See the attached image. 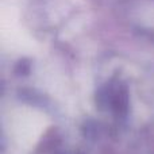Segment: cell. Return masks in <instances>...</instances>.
I'll use <instances>...</instances> for the list:
<instances>
[{
	"label": "cell",
	"mask_w": 154,
	"mask_h": 154,
	"mask_svg": "<svg viewBox=\"0 0 154 154\" xmlns=\"http://www.w3.org/2000/svg\"><path fill=\"white\" fill-rule=\"evenodd\" d=\"M109 96V106L116 114H125L128 108V93L127 88L122 84L109 85L108 93Z\"/></svg>",
	"instance_id": "1"
}]
</instances>
